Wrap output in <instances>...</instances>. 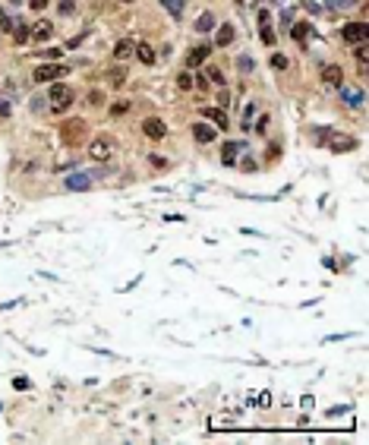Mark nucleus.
<instances>
[{
    "label": "nucleus",
    "instance_id": "1",
    "mask_svg": "<svg viewBox=\"0 0 369 445\" xmlns=\"http://www.w3.org/2000/svg\"><path fill=\"white\" fill-rule=\"evenodd\" d=\"M88 155H91V161H110L117 155V142L110 136H98L95 142L88 145Z\"/></svg>",
    "mask_w": 369,
    "mask_h": 445
},
{
    "label": "nucleus",
    "instance_id": "2",
    "mask_svg": "<svg viewBox=\"0 0 369 445\" xmlns=\"http://www.w3.org/2000/svg\"><path fill=\"white\" fill-rule=\"evenodd\" d=\"M322 139L328 142V148H331V152H335V155H341V152H350V148L357 145V139H354V136L335 133V129H325V133H322Z\"/></svg>",
    "mask_w": 369,
    "mask_h": 445
},
{
    "label": "nucleus",
    "instance_id": "3",
    "mask_svg": "<svg viewBox=\"0 0 369 445\" xmlns=\"http://www.w3.org/2000/svg\"><path fill=\"white\" fill-rule=\"evenodd\" d=\"M48 98H51L54 110H66L70 101H73V92H70V85H63V82H54L51 92H48Z\"/></svg>",
    "mask_w": 369,
    "mask_h": 445
},
{
    "label": "nucleus",
    "instance_id": "4",
    "mask_svg": "<svg viewBox=\"0 0 369 445\" xmlns=\"http://www.w3.org/2000/svg\"><path fill=\"white\" fill-rule=\"evenodd\" d=\"M341 35H344V41H347V44H366V41H369V29H366V23H347V26L341 29Z\"/></svg>",
    "mask_w": 369,
    "mask_h": 445
},
{
    "label": "nucleus",
    "instance_id": "5",
    "mask_svg": "<svg viewBox=\"0 0 369 445\" xmlns=\"http://www.w3.org/2000/svg\"><path fill=\"white\" fill-rule=\"evenodd\" d=\"M60 76H66L63 63H44V66L35 70V82H48V79H60Z\"/></svg>",
    "mask_w": 369,
    "mask_h": 445
},
{
    "label": "nucleus",
    "instance_id": "6",
    "mask_svg": "<svg viewBox=\"0 0 369 445\" xmlns=\"http://www.w3.org/2000/svg\"><path fill=\"white\" fill-rule=\"evenodd\" d=\"M142 133L149 139H164L168 136V123H164L161 117H149V120H142Z\"/></svg>",
    "mask_w": 369,
    "mask_h": 445
},
{
    "label": "nucleus",
    "instance_id": "7",
    "mask_svg": "<svg viewBox=\"0 0 369 445\" xmlns=\"http://www.w3.org/2000/svg\"><path fill=\"white\" fill-rule=\"evenodd\" d=\"M82 129H85V123H82V120H73V123H66V126H63V133H60V136H63V142H66V145H76V142L82 139Z\"/></svg>",
    "mask_w": 369,
    "mask_h": 445
},
{
    "label": "nucleus",
    "instance_id": "8",
    "mask_svg": "<svg viewBox=\"0 0 369 445\" xmlns=\"http://www.w3.org/2000/svg\"><path fill=\"white\" fill-rule=\"evenodd\" d=\"M202 114H205V117L215 123V129H227V114H224L221 107H212V104H205V107H202Z\"/></svg>",
    "mask_w": 369,
    "mask_h": 445
},
{
    "label": "nucleus",
    "instance_id": "9",
    "mask_svg": "<svg viewBox=\"0 0 369 445\" xmlns=\"http://www.w3.org/2000/svg\"><path fill=\"white\" fill-rule=\"evenodd\" d=\"M193 136H196V142H202V145H209V142H215V126L212 123H196L193 126Z\"/></svg>",
    "mask_w": 369,
    "mask_h": 445
},
{
    "label": "nucleus",
    "instance_id": "10",
    "mask_svg": "<svg viewBox=\"0 0 369 445\" xmlns=\"http://www.w3.org/2000/svg\"><path fill=\"white\" fill-rule=\"evenodd\" d=\"M63 183H66V190L82 193V190H88V187H91V177H88V174H70Z\"/></svg>",
    "mask_w": 369,
    "mask_h": 445
},
{
    "label": "nucleus",
    "instance_id": "11",
    "mask_svg": "<svg viewBox=\"0 0 369 445\" xmlns=\"http://www.w3.org/2000/svg\"><path fill=\"white\" fill-rule=\"evenodd\" d=\"M240 152H243V142H224V148H221V161H224V164H234Z\"/></svg>",
    "mask_w": 369,
    "mask_h": 445
},
{
    "label": "nucleus",
    "instance_id": "12",
    "mask_svg": "<svg viewBox=\"0 0 369 445\" xmlns=\"http://www.w3.org/2000/svg\"><path fill=\"white\" fill-rule=\"evenodd\" d=\"M341 98H344L350 107H360V104H363V92H360L357 85H344V88H341Z\"/></svg>",
    "mask_w": 369,
    "mask_h": 445
},
{
    "label": "nucleus",
    "instance_id": "13",
    "mask_svg": "<svg viewBox=\"0 0 369 445\" xmlns=\"http://www.w3.org/2000/svg\"><path fill=\"white\" fill-rule=\"evenodd\" d=\"M133 51H136V44H133L130 38H120V41L114 44V57H117V60H130Z\"/></svg>",
    "mask_w": 369,
    "mask_h": 445
},
{
    "label": "nucleus",
    "instance_id": "14",
    "mask_svg": "<svg viewBox=\"0 0 369 445\" xmlns=\"http://www.w3.org/2000/svg\"><path fill=\"white\" fill-rule=\"evenodd\" d=\"M322 79H325L328 85H341V82H344V73H341V66H335V63H328V66L322 70Z\"/></svg>",
    "mask_w": 369,
    "mask_h": 445
},
{
    "label": "nucleus",
    "instance_id": "15",
    "mask_svg": "<svg viewBox=\"0 0 369 445\" xmlns=\"http://www.w3.org/2000/svg\"><path fill=\"white\" fill-rule=\"evenodd\" d=\"M209 54H212V48H205V44L193 48V51H190V57H187V66H199V63H205Z\"/></svg>",
    "mask_w": 369,
    "mask_h": 445
},
{
    "label": "nucleus",
    "instance_id": "16",
    "mask_svg": "<svg viewBox=\"0 0 369 445\" xmlns=\"http://www.w3.org/2000/svg\"><path fill=\"white\" fill-rule=\"evenodd\" d=\"M234 35H237V32H234V26H230V23H224V26L218 29V38H215V41H218V48H227V44L234 41Z\"/></svg>",
    "mask_w": 369,
    "mask_h": 445
},
{
    "label": "nucleus",
    "instance_id": "17",
    "mask_svg": "<svg viewBox=\"0 0 369 445\" xmlns=\"http://www.w3.org/2000/svg\"><path fill=\"white\" fill-rule=\"evenodd\" d=\"M51 32H54V26H51L48 19H41V23H35V26H32V38L44 41V38H51Z\"/></svg>",
    "mask_w": 369,
    "mask_h": 445
},
{
    "label": "nucleus",
    "instance_id": "18",
    "mask_svg": "<svg viewBox=\"0 0 369 445\" xmlns=\"http://www.w3.org/2000/svg\"><path fill=\"white\" fill-rule=\"evenodd\" d=\"M309 35H312V26H309V23H297V26H290V38H293V41H306Z\"/></svg>",
    "mask_w": 369,
    "mask_h": 445
},
{
    "label": "nucleus",
    "instance_id": "19",
    "mask_svg": "<svg viewBox=\"0 0 369 445\" xmlns=\"http://www.w3.org/2000/svg\"><path fill=\"white\" fill-rule=\"evenodd\" d=\"M133 54H136V57H139V60H142L145 66H152V63H155V51H152L149 44H139V48H136Z\"/></svg>",
    "mask_w": 369,
    "mask_h": 445
},
{
    "label": "nucleus",
    "instance_id": "20",
    "mask_svg": "<svg viewBox=\"0 0 369 445\" xmlns=\"http://www.w3.org/2000/svg\"><path fill=\"white\" fill-rule=\"evenodd\" d=\"M212 29H215V16H212V13H202L199 19H196V32L205 35V32H212Z\"/></svg>",
    "mask_w": 369,
    "mask_h": 445
},
{
    "label": "nucleus",
    "instance_id": "21",
    "mask_svg": "<svg viewBox=\"0 0 369 445\" xmlns=\"http://www.w3.org/2000/svg\"><path fill=\"white\" fill-rule=\"evenodd\" d=\"M10 35H13V38H16V41H19V44H22V41H29V38H32V32H29V26H22V23H16V26H13V32H10Z\"/></svg>",
    "mask_w": 369,
    "mask_h": 445
},
{
    "label": "nucleus",
    "instance_id": "22",
    "mask_svg": "<svg viewBox=\"0 0 369 445\" xmlns=\"http://www.w3.org/2000/svg\"><path fill=\"white\" fill-rule=\"evenodd\" d=\"M177 85H180L183 92H190V88L196 85V76H193V73H180V76H177Z\"/></svg>",
    "mask_w": 369,
    "mask_h": 445
},
{
    "label": "nucleus",
    "instance_id": "23",
    "mask_svg": "<svg viewBox=\"0 0 369 445\" xmlns=\"http://www.w3.org/2000/svg\"><path fill=\"white\" fill-rule=\"evenodd\" d=\"M126 110H130V101H114V104H110V114H114V117L126 114Z\"/></svg>",
    "mask_w": 369,
    "mask_h": 445
},
{
    "label": "nucleus",
    "instance_id": "24",
    "mask_svg": "<svg viewBox=\"0 0 369 445\" xmlns=\"http://www.w3.org/2000/svg\"><path fill=\"white\" fill-rule=\"evenodd\" d=\"M271 66L274 70H287V57L284 54H271Z\"/></svg>",
    "mask_w": 369,
    "mask_h": 445
},
{
    "label": "nucleus",
    "instance_id": "25",
    "mask_svg": "<svg viewBox=\"0 0 369 445\" xmlns=\"http://www.w3.org/2000/svg\"><path fill=\"white\" fill-rule=\"evenodd\" d=\"M164 7H168L174 16H180L183 13V0H164Z\"/></svg>",
    "mask_w": 369,
    "mask_h": 445
},
{
    "label": "nucleus",
    "instance_id": "26",
    "mask_svg": "<svg viewBox=\"0 0 369 445\" xmlns=\"http://www.w3.org/2000/svg\"><path fill=\"white\" fill-rule=\"evenodd\" d=\"M29 385H32V382H29L26 376H16V379H13V388H16V392H26Z\"/></svg>",
    "mask_w": 369,
    "mask_h": 445
},
{
    "label": "nucleus",
    "instance_id": "27",
    "mask_svg": "<svg viewBox=\"0 0 369 445\" xmlns=\"http://www.w3.org/2000/svg\"><path fill=\"white\" fill-rule=\"evenodd\" d=\"M328 4L335 7V10H350V7L357 4V0H328Z\"/></svg>",
    "mask_w": 369,
    "mask_h": 445
},
{
    "label": "nucleus",
    "instance_id": "28",
    "mask_svg": "<svg viewBox=\"0 0 369 445\" xmlns=\"http://www.w3.org/2000/svg\"><path fill=\"white\" fill-rule=\"evenodd\" d=\"M252 114H256V104H246V110H243V129H249V120H252Z\"/></svg>",
    "mask_w": 369,
    "mask_h": 445
},
{
    "label": "nucleus",
    "instance_id": "29",
    "mask_svg": "<svg viewBox=\"0 0 369 445\" xmlns=\"http://www.w3.org/2000/svg\"><path fill=\"white\" fill-rule=\"evenodd\" d=\"M107 79L114 82V85H123V79H126V76H123V70H120V73H117V70H110V73H107Z\"/></svg>",
    "mask_w": 369,
    "mask_h": 445
},
{
    "label": "nucleus",
    "instance_id": "30",
    "mask_svg": "<svg viewBox=\"0 0 369 445\" xmlns=\"http://www.w3.org/2000/svg\"><path fill=\"white\" fill-rule=\"evenodd\" d=\"M13 26H16V23L10 19V16H7V13H0V29H4V32H13Z\"/></svg>",
    "mask_w": 369,
    "mask_h": 445
},
{
    "label": "nucleus",
    "instance_id": "31",
    "mask_svg": "<svg viewBox=\"0 0 369 445\" xmlns=\"http://www.w3.org/2000/svg\"><path fill=\"white\" fill-rule=\"evenodd\" d=\"M262 41H265V44H274V32L268 29V23L262 26Z\"/></svg>",
    "mask_w": 369,
    "mask_h": 445
},
{
    "label": "nucleus",
    "instance_id": "32",
    "mask_svg": "<svg viewBox=\"0 0 369 445\" xmlns=\"http://www.w3.org/2000/svg\"><path fill=\"white\" fill-rule=\"evenodd\" d=\"M60 54H63L60 48H48V51L41 54V57H48V60H57V57H60Z\"/></svg>",
    "mask_w": 369,
    "mask_h": 445
},
{
    "label": "nucleus",
    "instance_id": "33",
    "mask_svg": "<svg viewBox=\"0 0 369 445\" xmlns=\"http://www.w3.org/2000/svg\"><path fill=\"white\" fill-rule=\"evenodd\" d=\"M209 79H215L218 85H224V76H221V70H215V66L209 70Z\"/></svg>",
    "mask_w": 369,
    "mask_h": 445
},
{
    "label": "nucleus",
    "instance_id": "34",
    "mask_svg": "<svg viewBox=\"0 0 369 445\" xmlns=\"http://www.w3.org/2000/svg\"><path fill=\"white\" fill-rule=\"evenodd\" d=\"M366 57H369V48H366V44H360V48H357V60H360V63H366Z\"/></svg>",
    "mask_w": 369,
    "mask_h": 445
},
{
    "label": "nucleus",
    "instance_id": "35",
    "mask_svg": "<svg viewBox=\"0 0 369 445\" xmlns=\"http://www.w3.org/2000/svg\"><path fill=\"white\" fill-rule=\"evenodd\" d=\"M237 66H240V70H246V73H249V70H252V60H249V57H240V60H237Z\"/></svg>",
    "mask_w": 369,
    "mask_h": 445
},
{
    "label": "nucleus",
    "instance_id": "36",
    "mask_svg": "<svg viewBox=\"0 0 369 445\" xmlns=\"http://www.w3.org/2000/svg\"><path fill=\"white\" fill-rule=\"evenodd\" d=\"M268 129V117H259V123H256V133H265Z\"/></svg>",
    "mask_w": 369,
    "mask_h": 445
},
{
    "label": "nucleus",
    "instance_id": "37",
    "mask_svg": "<svg viewBox=\"0 0 369 445\" xmlns=\"http://www.w3.org/2000/svg\"><path fill=\"white\" fill-rule=\"evenodd\" d=\"M29 7H32V10H44L48 0H29Z\"/></svg>",
    "mask_w": 369,
    "mask_h": 445
},
{
    "label": "nucleus",
    "instance_id": "38",
    "mask_svg": "<svg viewBox=\"0 0 369 445\" xmlns=\"http://www.w3.org/2000/svg\"><path fill=\"white\" fill-rule=\"evenodd\" d=\"M303 7H306L309 13H319V4H312V0H303Z\"/></svg>",
    "mask_w": 369,
    "mask_h": 445
},
{
    "label": "nucleus",
    "instance_id": "39",
    "mask_svg": "<svg viewBox=\"0 0 369 445\" xmlns=\"http://www.w3.org/2000/svg\"><path fill=\"white\" fill-rule=\"evenodd\" d=\"M60 13H73V0H63V4H60Z\"/></svg>",
    "mask_w": 369,
    "mask_h": 445
},
{
    "label": "nucleus",
    "instance_id": "40",
    "mask_svg": "<svg viewBox=\"0 0 369 445\" xmlns=\"http://www.w3.org/2000/svg\"><path fill=\"white\" fill-rule=\"evenodd\" d=\"M0 117H10V104L7 101H0Z\"/></svg>",
    "mask_w": 369,
    "mask_h": 445
},
{
    "label": "nucleus",
    "instance_id": "41",
    "mask_svg": "<svg viewBox=\"0 0 369 445\" xmlns=\"http://www.w3.org/2000/svg\"><path fill=\"white\" fill-rule=\"evenodd\" d=\"M123 4H136V0H123Z\"/></svg>",
    "mask_w": 369,
    "mask_h": 445
},
{
    "label": "nucleus",
    "instance_id": "42",
    "mask_svg": "<svg viewBox=\"0 0 369 445\" xmlns=\"http://www.w3.org/2000/svg\"><path fill=\"white\" fill-rule=\"evenodd\" d=\"M237 4H243V0H237Z\"/></svg>",
    "mask_w": 369,
    "mask_h": 445
}]
</instances>
